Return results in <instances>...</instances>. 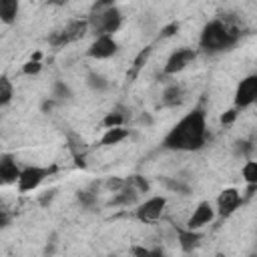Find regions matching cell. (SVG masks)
<instances>
[{
	"instance_id": "cell-1",
	"label": "cell",
	"mask_w": 257,
	"mask_h": 257,
	"mask_svg": "<svg viewBox=\"0 0 257 257\" xmlns=\"http://www.w3.org/2000/svg\"><path fill=\"white\" fill-rule=\"evenodd\" d=\"M207 143V114L203 106H195L185 116H181L163 139L167 151L193 153L201 151Z\"/></svg>"
},
{
	"instance_id": "cell-2",
	"label": "cell",
	"mask_w": 257,
	"mask_h": 257,
	"mask_svg": "<svg viewBox=\"0 0 257 257\" xmlns=\"http://www.w3.org/2000/svg\"><path fill=\"white\" fill-rule=\"evenodd\" d=\"M239 36H241V32L235 26H231L229 22H225L221 18H215L203 26L201 36H199V46H201V50H205L209 54L225 52L237 44Z\"/></svg>"
},
{
	"instance_id": "cell-3",
	"label": "cell",
	"mask_w": 257,
	"mask_h": 257,
	"mask_svg": "<svg viewBox=\"0 0 257 257\" xmlns=\"http://www.w3.org/2000/svg\"><path fill=\"white\" fill-rule=\"evenodd\" d=\"M88 20V30L94 36H112L120 24H122V14L116 4L112 2H98L92 6Z\"/></svg>"
},
{
	"instance_id": "cell-4",
	"label": "cell",
	"mask_w": 257,
	"mask_h": 257,
	"mask_svg": "<svg viewBox=\"0 0 257 257\" xmlns=\"http://www.w3.org/2000/svg\"><path fill=\"white\" fill-rule=\"evenodd\" d=\"M165 207H167V199L163 195H153L149 199H145L143 203L137 205L135 209V217L141 221V223H155L163 217L165 213Z\"/></svg>"
},
{
	"instance_id": "cell-5",
	"label": "cell",
	"mask_w": 257,
	"mask_h": 257,
	"mask_svg": "<svg viewBox=\"0 0 257 257\" xmlns=\"http://www.w3.org/2000/svg\"><path fill=\"white\" fill-rule=\"evenodd\" d=\"M48 175H50V169L38 167V165H28V167L22 169L16 187H18L20 193H32V191H36L46 181Z\"/></svg>"
},
{
	"instance_id": "cell-6",
	"label": "cell",
	"mask_w": 257,
	"mask_h": 257,
	"mask_svg": "<svg viewBox=\"0 0 257 257\" xmlns=\"http://www.w3.org/2000/svg\"><path fill=\"white\" fill-rule=\"evenodd\" d=\"M235 108H247L251 104L257 102V72L255 74H247L245 78L239 80L237 88H235Z\"/></svg>"
},
{
	"instance_id": "cell-7",
	"label": "cell",
	"mask_w": 257,
	"mask_h": 257,
	"mask_svg": "<svg viewBox=\"0 0 257 257\" xmlns=\"http://www.w3.org/2000/svg\"><path fill=\"white\" fill-rule=\"evenodd\" d=\"M88 30V20H70L60 32L50 36V44L52 46H62L68 42H74L78 38H82Z\"/></svg>"
},
{
	"instance_id": "cell-8",
	"label": "cell",
	"mask_w": 257,
	"mask_h": 257,
	"mask_svg": "<svg viewBox=\"0 0 257 257\" xmlns=\"http://www.w3.org/2000/svg\"><path fill=\"white\" fill-rule=\"evenodd\" d=\"M195 58H197V50L187 48V46L177 48V50H175V52H171V56L167 58V62H165V66H163V72H165V74H169V76H173V74H177V72L185 70V68H187Z\"/></svg>"
},
{
	"instance_id": "cell-9",
	"label": "cell",
	"mask_w": 257,
	"mask_h": 257,
	"mask_svg": "<svg viewBox=\"0 0 257 257\" xmlns=\"http://www.w3.org/2000/svg\"><path fill=\"white\" fill-rule=\"evenodd\" d=\"M215 215H217V211H215V207L209 203V201H201V203H197V207L193 209V213H191V217L187 219V227L185 229H191V231H201L205 225H209L213 219H215Z\"/></svg>"
},
{
	"instance_id": "cell-10",
	"label": "cell",
	"mask_w": 257,
	"mask_h": 257,
	"mask_svg": "<svg viewBox=\"0 0 257 257\" xmlns=\"http://www.w3.org/2000/svg\"><path fill=\"white\" fill-rule=\"evenodd\" d=\"M118 52V44L114 40V36H94V40L90 42L86 54L94 60H106L110 56H114Z\"/></svg>"
},
{
	"instance_id": "cell-11",
	"label": "cell",
	"mask_w": 257,
	"mask_h": 257,
	"mask_svg": "<svg viewBox=\"0 0 257 257\" xmlns=\"http://www.w3.org/2000/svg\"><path fill=\"white\" fill-rule=\"evenodd\" d=\"M241 201H243V197H241V193L235 189V187H227V189H223L221 193H219V197H217V213L221 215V217H229V215H233L237 209H239V205H241Z\"/></svg>"
},
{
	"instance_id": "cell-12",
	"label": "cell",
	"mask_w": 257,
	"mask_h": 257,
	"mask_svg": "<svg viewBox=\"0 0 257 257\" xmlns=\"http://www.w3.org/2000/svg\"><path fill=\"white\" fill-rule=\"evenodd\" d=\"M22 169L18 167L16 159L10 153H2L0 155V183L2 185H16L20 179Z\"/></svg>"
},
{
	"instance_id": "cell-13",
	"label": "cell",
	"mask_w": 257,
	"mask_h": 257,
	"mask_svg": "<svg viewBox=\"0 0 257 257\" xmlns=\"http://www.w3.org/2000/svg\"><path fill=\"white\" fill-rule=\"evenodd\" d=\"M128 135H131V131H128V128H124V126L106 128V131H104V135H102V139H100V145H102V147L118 145V143H122L124 139H128Z\"/></svg>"
},
{
	"instance_id": "cell-14",
	"label": "cell",
	"mask_w": 257,
	"mask_h": 257,
	"mask_svg": "<svg viewBox=\"0 0 257 257\" xmlns=\"http://www.w3.org/2000/svg\"><path fill=\"white\" fill-rule=\"evenodd\" d=\"M137 199H139V191H137V189H133V187L126 183V187H124L122 191L114 193V197H112L110 205H114V207H128V205H135V203H137Z\"/></svg>"
},
{
	"instance_id": "cell-15",
	"label": "cell",
	"mask_w": 257,
	"mask_h": 257,
	"mask_svg": "<svg viewBox=\"0 0 257 257\" xmlns=\"http://www.w3.org/2000/svg\"><path fill=\"white\" fill-rule=\"evenodd\" d=\"M201 239H203V235H201V231H191V229H181L179 231V245H181V249L183 251H193L199 243H201Z\"/></svg>"
},
{
	"instance_id": "cell-16",
	"label": "cell",
	"mask_w": 257,
	"mask_h": 257,
	"mask_svg": "<svg viewBox=\"0 0 257 257\" xmlns=\"http://www.w3.org/2000/svg\"><path fill=\"white\" fill-rule=\"evenodd\" d=\"M18 10H20L18 0H0V20H2L4 24L16 22Z\"/></svg>"
},
{
	"instance_id": "cell-17",
	"label": "cell",
	"mask_w": 257,
	"mask_h": 257,
	"mask_svg": "<svg viewBox=\"0 0 257 257\" xmlns=\"http://www.w3.org/2000/svg\"><path fill=\"white\" fill-rule=\"evenodd\" d=\"M183 96H185V92H183V86H181V84H169V86L163 90L161 102H163L165 106H177V104L183 102Z\"/></svg>"
},
{
	"instance_id": "cell-18",
	"label": "cell",
	"mask_w": 257,
	"mask_h": 257,
	"mask_svg": "<svg viewBox=\"0 0 257 257\" xmlns=\"http://www.w3.org/2000/svg\"><path fill=\"white\" fill-rule=\"evenodd\" d=\"M126 108L124 106H116V108H112L110 112H106V116L102 118V124H104V128H114V126H124V122H126Z\"/></svg>"
},
{
	"instance_id": "cell-19",
	"label": "cell",
	"mask_w": 257,
	"mask_h": 257,
	"mask_svg": "<svg viewBox=\"0 0 257 257\" xmlns=\"http://www.w3.org/2000/svg\"><path fill=\"white\" fill-rule=\"evenodd\" d=\"M241 177L249 187H257V161L247 159L241 167Z\"/></svg>"
},
{
	"instance_id": "cell-20",
	"label": "cell",
	"mask_w": 257,
	"mask_h": 257,
	"mask_svg": "<svg viewBox=\"0 0 257 257\" xmlns=\"http://www.w3.org/2000/svg\"><path fill=\"white\" fill-rule=\"evenodd\" d=\"M14 96V86H12V80L8 76H2L0 78V106H8L10 100Z\"/></svg>"
},
{
	"instance_id": "cell-21",
	"label": "cell",
	"mask_w": 257,
	"mask_h": 257,
	"mask_svg": "<svg viewBox=\"0 0 257 257\" xmlns=\"http://www.w3.org/2000/svg\"><path fill=\"white\" fill-rule=\"evenodd\" d=\"M50 98H54L56 102L68 100V98H72V90H70V86H68L64 80H56V82L52 84V96H50Z\"/></svg>"
},
{
	"instance_id": "cell-22",
	"label": "cell",
	"mask_w": 257,
	"mask_h": 257,
	"mask_svg": "<svg viewBox=\"0 0 257 257\" xmlns=\"http://www.w3.org/2000/svg\"><path fill=\"white\" fill-rule=\"evenodd\" d=\"M86 84H88L92 90L102 92V90L108 88L110 82L106 80V76H102V74H98V72H88V74H86Z\"/></svg>"
},
{
	"instance_id": "cell-23",
	"label": "cell",
	"mask_w": 257,
	"mask_h": 257,
	"mask_svg": "<svg viewBox=\"0 0 257 257\" xmlns=\"http://www.w3.org/2000/svg\"><path fill=\"white\" fill-rule=\"evenodd\" d=\"M76 197H78V201L84 209H92L94 203H96V193L92 189H82V191L76 193Z\"/></svg>"
},
{
	"instance_id": "cell-24",
	"label": "cell",
	"mask_w": 257,
	"mask_h": 257,
	"mask_svg": "<svg viewBox=\"0 0 257 257\" xmlns=\"http://www.w3.org/2000/svg\"><path fill=\"white\" fill-rule=\"evenodd\" d=\"M40 70H42V62H40V52H36V54H34V56H32V58H30V60H28V62H26V64L22 66V72L30 76V74H38Z\"/></svg>"
},
{
	"instance_id": "cell-25",
	"label": "cell",
	"mask_w": 257,
	"mask_h": 257,
	"mask_svg": "<svg viewBox=\"0 0 257 257\" xmlns=\"http://www.w3.org/2000/svg\"><path fill=\"white\" fill-rule=\"evenodd\" d=\"M126 183H128L133 189H137L139 193H149V183H147V179L141 177V175H131V177H126Z\"/></svg>"
},
{
	"instance_id": "cell-26",
	"label": "cell",
	"mask_w": 257,
	"mask_h": 257,
	"mask_svg": "<svg viewBox=\"0 0 257 257\" xmlns=\"http://www.w3.org/2000/svg\"><path fill=\"white\" fill-rule=\"evenodd\" d=\"M149 54H151V46L139 52V56L135 58V66H133V76H135V74H137V72L141 70V66H143V64L147 62V58H149Z\"/></svg>"
},
{
	"instance_id": "cell-27",
	"label": "cell",
	"mask_w": 257,
	"mask_h": 257,
	"mask_svg": "<svg viewBox=\"0 0 257 257\" xmlns=\"http://www.w3.org/2000/svg\"><path fill=\"white\" fill-rule=\"evenodd\" d=\"M251 145H249V141H237L235 143V155L237 157H249V153H251Z\"/></svg>"
},
{
	"instance_id": "cell-28",
	"label": "cell",
	"mask_w": 257,
	"mask_h": 257,
	"mask_svg": "<svg viewBox=\"0 0 257 257\" xmlns=\"http://www.w3.org/2000/svg\"><path fill=\"white\" fill-rule=\"evenodd\" d=\"M177 30H179V24H177V22H171L169 26H165V28L161 30V38H169V36H173Z\"/></svg>"
},
{
	"instance_id": "cell-29",
	"label": "cell",
	"mask_w": 257,
	"mask_h": 257,
	"mask_svg": "<svg viewBox=\"0 0 257 257\" xmlns=\"http://www.w3.org/2000/svg\"><path fill=\"white\" fill-rule=\"evenodd\" d=\"M237 118V108H231V110H227L223 116H221V122L223 124H229V122H233Z\"/></svg>"
},
{
	"instance_id": "cell-30",
	"label": "cell",
	"mask_w": 257,
	"mask_h": 257,
	"mask_svg": "<svg viewBox=\"0 0 257 257\" xmlns=\"http://www.w3.org/2000/svg\"><path fill=\"white\" fill-rule=\"evenodd\" d=\"M52 199H54V191H48V195L40 197V205H46V203H50Z\"/></svg>"
},
{
	"instance_id": "cell-31",
	"label": "cell",
	"mask_w": 257,
	"mask_h": 257,
	"mask_svg": "<svg viewBox=\"0 0 257 257\" xmlns=\"http://www.w3.org/2000/svg\"><path fill=\"white\" fill-rule=\"evenodd\" d=\"M54 104H56V100H54V98H48V100L42 102V110H50Z\"/></svg>"
},
{
	"instance_id": "cell-32",
	"label": "cell",
	"mask_w": 257,
	"mask_h": 257,
	"mask_svg": "<svg viewBox=\"0 0 257 257\" xmlns=\"http://www.w3.org/2000/svg\"><path fill=\"white\" fill-rule=\"evenodd\" d=\"M139 122H141V124H151V122H153V118L145 112V114H141V116H139Z\"/></svg>"
},
{
	"instance_id": "cell-33",
	"label": "cell",
	"mask_w": 257,
	"mask_h": 257,
	"mask_svg": "<svg viewBox=\"0 0 257 257\" xmlns=\"http://www.w3.org/2000/svg\"><path fill=\"white\" fill-rule=\"evenodd\" d=\"M249 257H257V253H251V255H249Z\"/></svg>"
}]
</instances>
